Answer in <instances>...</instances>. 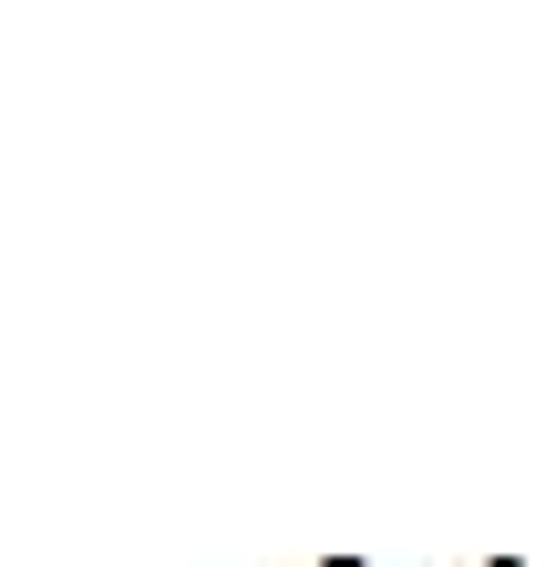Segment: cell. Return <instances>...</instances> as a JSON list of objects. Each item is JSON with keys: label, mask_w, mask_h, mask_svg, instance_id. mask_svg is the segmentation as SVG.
<instances>
[{"label": "cell", "mask_w": 546, "mask_h": 567, "mask_svg": "<svg viewBox=\"0 0 546 567\" xmlns=\"http://www.w3.org/2000/svg\"><path fill=\"white\" fill-rule=\"evenodd\" d=\"M330 567H361V557H330Z\"/></svg>", "instance_id": "cell-2"}, {"label": "cell", "mask_w": 546, "mask_h": 567, "mask_svg": "<svg viewBox=\"0 0 546 567\" xmlns=\"http://www.w3.org/2000/svg\"><path fill=\"white\" fill-rule=\"evenodd\" d=\"M495 567H526V557H495Z\"/></svg>", "instance_id": "cell-1"}]
</instances>
